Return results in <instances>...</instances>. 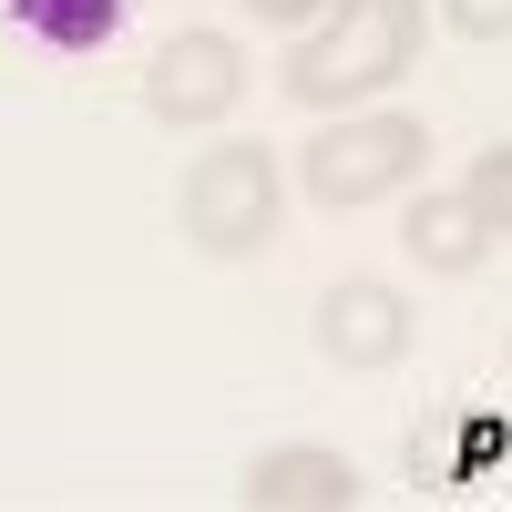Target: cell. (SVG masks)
I'll return each mask as SVG.
<instances>
[{
	"instance_id": "1",
	"label": "cell",
	"mask_w": 512,
	"mask_h": 512,
	"mask_svg": "<svg viewBox=\"0 0 512 512\" xmlns=\"http://www.w3.org/2000/svg\"><path fill=\"white\" fill-rule=\"evenodd\" d=\"M420 41H431V0H328L308 41L287 52V103L359 113L420 72Z\"/></svg>"
},
{
	"instance_id": "2",
	"label": "cell",
	"mask_w": 512,
	"mask_h": 512,
	"mask_svg": "<svg viewBox=\"0 0 512 512\" xmlns=\"http://www.w3.org/2000/svg\"><path fill=\"white\" fill-rule=\"evenodd\" d=\"M420 154H431V123L390 113V103H359V113H318L308 154H297V185L328 216H359V205H390L420 185Z\"/></svg>"
},
{
	"instance_id": "3",
	"label": "cell",
	"mask_w": 512,
	"mask_h": 512,
	"mask_svg": "<svg viewBox=\"0 0 512 512\" xmlns=\"http://www.w3.org/2000/svg\"><path fill=\"white\" fill-rule=\"evenodd\" d=\"M287 216V175L267 144H205L175 185V226L195 256H267Z\"/></svg>"
},
{
	"instance_id": "4",
	"label": "cell",
	"mask_w": 512,
	"mask_h": 512,
	"mask_svg": "<svg viewBox=\"0 0 512 512\" xmlns=\"http://www.w3.org/2000/svg\"><path fill=\"white\" fill-rule=\"evenodd\" d=\"M236 103H246V41L236 31H175L144 62V113L175 123V134H216Z\"/></svg>"
},
{
	"instance_id": "5",
	"label": "cell",
	"mask_w": 512,
	"mask_h": 512,
	"mask_svg": "<svg viewBox=\"0 0 512 512\" xmlns=\"http://www.w3.org/2000/svg\"><path fill=\"white\" fill-rule=\"evenodd\" d=\"M410 297L390 277H338L318 297V359L328 369H400L410 359Z\"/></svg>"
},
{
	"instance_id": "6",
	"label": "cell",
	"mask_w": 512,
	"mask_h": 512,
	"mask_svg": "<svg viewBox=\"0 0 512 512\" xmlns=\"http://www.w3.org/2000/svg\"><path fill=\"white\" fill-rule=\"evenodd\" d=\"M246 512H359V461L328 451V441H277L236 472Z\"/></svg>"
},
{
	"instance_id": "7",
	"label": "cell",
	"mask_w": 512,
	"mask_h": 512,
	"mask_svg": "<svg viewBox=\"0 0 512 512\" xmlns=\"http://www.w3.org/2000/svg\"><path fill=\"white\" fill-rule=\"evenodd\" d=\"M400 246L420 256V277H482L502 236L482 226V205L451 185V195H410V226H400Z\"/></svg>"
},
{
	"instance_id": "8",
	"label": "cell",
	"mask_w": 512,
	"mask_h": 512,
	"mask_svg": "<svg viewBox=\"0 0 512 512\" xmlns=\"http://www.w3.org/2000/svg\"><path fill=\"white\" fill-rule=\"evenodd\" d=\"M41 52H62V62H82V52H103V41L123 31V0H0Z\"/></svg>"
},
{
	"instance_id": "9",
	"label": "cell",
	"mask_w": 512,
	"mask_h": 512,
	"mask_svg": "<svg viewBox=\"0 0 512 512\" xmlns=\"http://www.w3.org/2000/svg\"><path fill=\"white\" fill-rule=\"evenodd\" d=\"M410 482L420 492H461V482H472V420H431V431H410Z\"/></svg>"
},
{
	"instance_id": "10",
	"label": "cell",
	"mask_w": 512,
	"mask_h": 512,
	"mask_svg": "<svg viewBox=\"0 0 512 512\" xmlns=\"http://www.w3.org/2000/svg\"><path fill=\"white\" fill-rule=\"evenodd\" d=\"M461 195H472V205H482V226L512 246V134H502V144H482L472 164H461Z\"/></svg>"
},
{
	"instance_id": "11",
	"label": "cell",
	"mask_w": 512,
	"mask_h": 512,
	"mask_svg": "<svg viewBox=\"0 0 512 512\" xmlns=\"http://www.w3.org/2000/svg\"><path fill=\"white\" fill-rule=\"evenodd\" d=\"M441 21L461 41H512V0H441Z\"/></svg>"
},
{
	"instance_id": "12",
	"label": "cell",
	"mask_w": 512,
	"mask_h": 512,
	"mask_svg": "<svg viewBox=\"0 0 512 512\" xmlns=\"http://www.w3.org/2000/svg\"><path fill=\"white\" fill-rule=\"evenodd\" d=\"M246 11H256V21H318L328 0H246Z\"/></svg>"
}]
</instances>
